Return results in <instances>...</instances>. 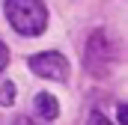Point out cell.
Listing matches in <instances>:
<instances>
[{
	"label": "cell",
	"mask_w": 128,
	"mask_h": 125,
	"mask_svg": "<svg viewBox=\"0 0 128 125\" xmlns=\"http://www.w3.org/2000/svg\"><path fill=\"white\" fill-rule=\"evenodd\" d=\"M6 18L21 36H39L48 27V9L42 0H6Z\"/></svg>",
	"instance_id": "obj_1"
},
{
	"label": "cell",
	"mask_w": 128,
	"mask_h": 125,
	"mask_svg": "<svg viewBox=\"0 0 128 125\" xmlns=\"http://www.w3.org/2000/svg\"><path fill=\"white\" fill-rule=\"evenodd\" d=\"M110 66H113V45L104 30H96L86 39V68L96 78H104L110 72Z\"/></svg>",
	"instance_id": "obj_2"
},
{
	"label": "cell",
	"mask_w": 128,
	"mask_h": 125,
	"mask_svg": "<svg viewBox=\"0 0 128 125\" xmlns=\"http://www.w3.org/2000/svg\"><path fill=\"white\" fill-rule=\"evenodd\" d=\"M30 72L39 74V78H45V80H57V84L68 80V62L57 51H45V54L30 57Z\"/></svg>",
	"instance_id": "obj_3"
},
{
	"label": "cell",
	"mask_w": 128,
	"mask_h": 125,
	"mask_svg": "<svg viewBox=\"0 0 128 125\" xmlns=\"http://www.w3.org/2000/svg\"><path fill=\"white\" fill-rule=\"evenodd\" d=\"M33 113H36V119L51 122V119L60 116V101H57L51 92H39L36 98H33Z\"/></svg>",
	"instance_id": "obj_4"
},
{
	"label": "cell",
	"mask_w": 128,
	"mask_h": 125,
	"mask_svg": "<svg viewBox=\"0 0 128 125\" xmlns=\"http://www.w3.org/2000/svg\"><path fill=\"white\" fill-rule=\"evenodd\" d=\"M15 101V84H0V104L9 107Z\"/></svg>",
	"instance_id": "obj_5"
},
{
	"label": "cell",
	"mask_w": 128,
	"mask_h": 125,
	"mask_svg": "<svg viewBox=\"0 0 128 125\" xmlns=\"http://www.w3.org/2000/svg\"><path fill=\"white\" fill-rule=\"evenodd\" d=\"M12 125H48V122H42V119H36V116H15Z\"/></svg>",
	"instance_id": "obj_6"
},
{
	"label": "cell",
	"mask_w": 128,
	"mask_h": 125,
	"mask_svg": "<svg viewBox=\"0 0 128 125\" xmlns=\"http://www.w3.org/2000/svg\"><path fill=\"white\" fill-rule=\"evenodd\" d=\"M6 66H9V48H6V45L0 42V72H3Z\"/></svg>",
	"instance_id": "obj_7"
},
{
	"label": "cell",
	"mask_w": 128,
	"mask_h": 125,
	"mask_svg": "<svg viewBox=\"0 0 128 125\" xmlns=\"http://www.w3.org/2000/svg\"><path fill=\"white\" fill-rule=\"evenodd\" d=\"M90 125H110V119L101 116V113H92V116H90Z\"/></svg>",
	"instance_id": "obj_8"
},
{
	"label": "cell",
	"mask_w": 128,
	"mask_h": 125,
	"mask_svg": "<svg viewBox=\"0 0 128 125\" xmlns=\"http://www.w3.org/2000/svg\"><path fill=\"white\" fill-rule=\"evenodd\" d=\"M119 122H122V125H128V107H125V104L119 107Z\"/></svg>",
	"instance_id": "obj_9"
}]
</instances>
